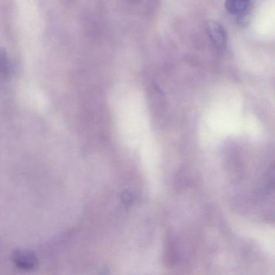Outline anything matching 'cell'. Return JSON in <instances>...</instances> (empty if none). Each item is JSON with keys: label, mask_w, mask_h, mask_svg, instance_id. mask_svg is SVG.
Masks as SVG:
<instances>
[{"label": "cell", "mask_w": 275, "mask_h": 275, "mask_svg": "<svg viewBox=\"0 0 275 275\" xmlns=\"http://www.w3.org/2000/svg\"><path fill=\"white\" fill-rule=\"evenodd\" d=\"M207 29L214 44L219 50H224L227 45V34L221 24L209 21L207 24Z\"/></svg>", "instance_id": "6da1fadb"}, {"label": "cell", "mask_w": 275, "mask_h": 275, "mask_svg": "<svg viewBox=\"0 0 275 275\" xmlns=\"http://www.w3.org/2000/svg\"><path fill=\"white\" fill-rule=\"evenodd\" d=\"M250 0H226L225 8L228 13L242 16L249 10Z\"/></svg>", "instance_id": "7a4b0ae2"}, {"label": "cell", "mask_w": 275, "mask_h": 275, "mask_svg": "<svg viewBox=\"0 0 275 275\" xmlns=\"http://www.w3.org/2000/svg\"><path fill=\"white\" fill-rule=\"evenodd\" d=\"M10 72L8 55L4 49L0 50V75L7 76Z\"/></svg>", "instance_id": "3957f363"}, {"label": "cell", "mask_w": 275, "mask_h": 275, "mask_svg": "<svg viewBox=\"0 0 275 275\" xmlns=\"http://www.w3.org/2000/svg\"><path fill=\"white\" fill-rule=\"evenodd\" d=\"M16 263H19L20 266L23 268H31L34 265V259L32 256H28V254L20 253V256H17Z\"/></svg>", "instance_id": "277c9868"}]
</instances>
